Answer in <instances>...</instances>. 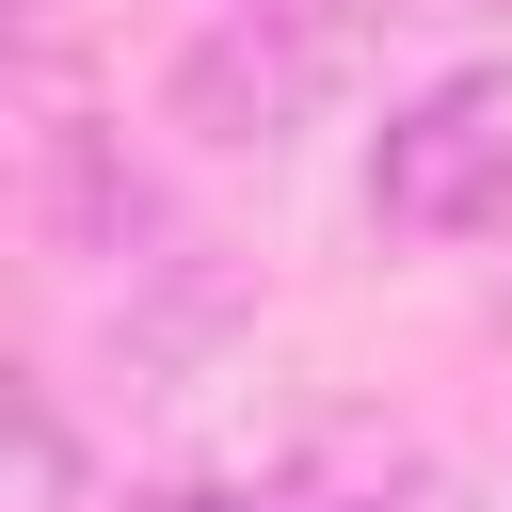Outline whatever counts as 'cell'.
<instances>
[{
  "instance_id": "3",
  "label": "cell",
  "mask_w": 512,
  "mask_h": 512,
  "mask_svg": "<svg viewBox=\"0 0 512 512\" xmlns=\"http://www.w3.org/2000/svg\"><path fill=\"white\" fill-rule=\"evenodd\" d=\"M176 512H352V496H176Z\"/></svg>"
},
{
  "instance_id": "2",
  "label": "cell",
  "mask_w": 512,
  "mask_h": 512,
  "mask_svg": "<svg viewBox=\"0 0 512 512\" xmlns=\"http://www.w3.org/2000/svg\"><path fill=\"white\" fill-rule=\"evenodd\" d=\"M336 48H352V16H336V0H240V16L176 64V112H192L208 144H272V128H304V112H320Z\"/></svg>"
},
{
  "instance_id": "1",
  "label": "cell",
  "mask_w": 512,
  "mask_h": 512,
  "mask_svg": "<svg viewBox=\"0 0 512 512\" xmlns=\"http://www.w3.org/2000/svg\"><path fill=\"white\" fill-rule=\"evenodd\" d=\"M368 208H384L400 240H464V224H496V208H512V64H464V80L400 96L384 144H368Z\"/></svg>"
},
{
  "instance_id": "4",
  "label": "cell",
  "mask_w": 512,
  "mask_h": 512,
  "mask_svg": "<svg viewBox=\"0 0 512 512\" xmlns=\"http://www.w3.org/2000/svg\"><path fill=\"white\" fill-rule=\"evenodd\" d=\"M336 16H352V32H368V16H464V0H336Z\"/></svg>"
}]
</instances>
